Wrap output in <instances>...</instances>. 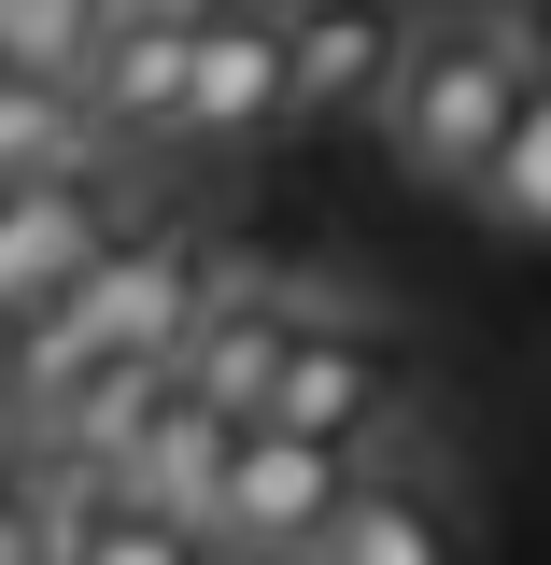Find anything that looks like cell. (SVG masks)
I'll return each instance as SVG.
<instances>
[{"instance_id":"obj_1","label":"cell","mask_w":551,"mask_h":565,"mask_svg":"<svg viewBox=\"0 0 551 565\" xmlns=\"http://www.w3.org/2000/svg\"><path fill=\"white\" fill-rule=\"evenodd\" d=\"M523 99H538L523 14H509V0H438V14H424V43H411V71H396V114H382V141H396V170H411V184L481 199V170L509 156Z\"/></svg>"},{"instance_id":"obj_2","label":"cell","mask_w":551,"mask_h":565,"mask_svg":"<svg viewBox=\"0 0 551 565\" xmlns=\"http://www.w3.org/2000/svg\"><path fill=\"white\" fill-rule=\"evenodd\" d=\"M424 411V367L396 326H368V311H326L311 353H297V382H283V438H326L340 467H396V438Z\"/></svg>"},{"instance_id":"obj_3","label":"cell","mask_w":551,"mask_h":565,"mask_svg":"<svg viewBox=\"0 0 551 565\" xmlns=\"http://www.w3.org/2000/svg\"><path fill=\"white\" fill-rule=\"evenodd\" d=\"M128 241H141V226H128L114 156H99V170H71V184H14V199H0V311H14V340H29V326H57V311L114 269Z\"/></svg>"},{"instance_id":"obj_4","label":"cell","mask_w":551,"mask_h":565,"mask_svg":"<svg viewBox=\"0 0 551 565\" xmlns=\"http://www.w3.org/2000/svg\"><path fill=\"white\" fill-rule=\"evenodd\" d=\"M353 481H368V467H340L326 438L255 424V452H241V481H226V523H212V552H226V565H326Z\"/></svg>"},{"instance_id":"obj_5","label":"cell","mask_w":551,"mask_h":565,"mask_svg":"<svg viewBox=\"0 0 551 565\" xmlns=\"http://www.w3.org/2000/svg\"><path fill=\"white\" fill-rule=\"evenodd\" d=\"M184 141H297V0H199V128Z\"/></svg>"},{"instance_id":"obj_6","label":"cell","mask_w":551,"mask_h":565,"mask_svg":"<svg viewBox=\"0 0 551 565\" xmlns=\"http://www.w3.org/2000/svg\"><path fill=\"white\" fill-rule=\"evenodd\" d=\"M311 297H283V282H212V311H199V340H184V382H199L226 424H283V382H297V353H311Z\"/></svg>"},{"instance_id":"obj_7","label":"cell","mask_w":551,"mask_h":565,"mask_svg":"<svg viewBox=\"0 0 551 565\" xmlns=\"http://www.w3.org/2000/svg\"><path fill=\"white\" fill-rule=\"evenodd\" d=\"M424 43V0H297V128H382L396 71Z\"/></svg>"},{"instance_id":"obj_8","label":"cell","mask_w":551,"mask_h":565,"mask_svg":"<svg viewBox=\"0 0 551 565\" xmlns=\"http://www.w3.org/2000/svg\"><path fill=\"white\" fill-rule=\"evenodd\" d=\"M85 114H99V156L184 141L199 128V14H128L99 43V71H85Z\"/></svg>"},{"instance_id":"obj_9","label":"cell","mask_w":551,"mask_h":565,"mask_svg":"<svg viewBox=\"0 0 551 565\" xmlns=\"http://www.w3.org/2000/svg\"><path fill=\"white\" fill-rule=\"evenodd\" d=\"M241 452H255V424H226L199 382H184V396L156 411V438L114 467V494H141V509H170V523H199V537H212V523H226V481H241Z\"/></svg>"},{"instance_id":"obj_10","label":"cell","mask_w":551,"mask_h":565,"mask_svg":"<svg viewBox=\"0 0 551 565\" xmlns=\"http://www.w3.org/2000/svg\"><path fill=\"white\" fill-rule=\"evenodd\" d=\"M326 565H467V509H453V481H438L424 452L368 467L353 509H340V537H326Z\"/></svg>"},{"instance_id":"obj_11","label":"cell","mask_w":551,"mask_h":565,"mask_svg":"<svg viewBox=\"0 0 551 565\" xmlns=\"http://www.w3.org/2000/svg\"><path fill=\"white\" fill-rule=\"evenodd\" d=\"M29 509H43V552L57 565H226L199 523H170V509H141L114 481H29Z\"/></svg>"},{"instance_id":"obj_12","label":"cell","mask_w":551,"mask_h":565,"mask_svg":"<svg viewBox=\"0 0 551 565\" xmlns=\"http://www.w3.org/2000/svg\"><path fill=\"white\" fill-rule=\"evenodd\" d=\"M114 43L99 0H0V85H85Z\"/></svg>"},{"instance_id":"obj_13","label":"cell","mask_w":551,"mask_h":565,"mask_svg":"<svg viewBox=\"0 0 551 565\" xmlns=\"http://www.w3.org/2000/svg\"><path fill=\"white\" fill-rule=\"evenodd\" d=\"M481 226H495V241H551V85L523 99L509 156L481 170Z\"/></svg>"},{"instance_id":"obj_14","label":"cell","mask_w":551,"mask_h":565,"mask_svg":"<svg viewBox=\"0 0 551 565\" xmlns=\"http://www.w3.org/2000/svg\"><path fill=\"white\" fill-rule=\"evenodd\" d=\"M99 14H114V29H128V14H199V0H99Z\"/></svg>"}]
</instances>
